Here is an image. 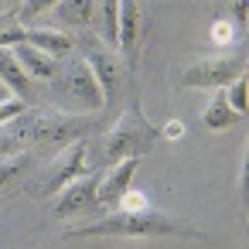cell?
Instances as JSON below:
<instances>
[{"label":"cell","instance_id":"obj_23","mask_svg":"<svg viewBox=\"0 0 249 249\" xmlns=\"http://www.w3.org/2000/svg\"><path fill=\"white\" fill-rule=\"evenodd\" d=\"M232 18H235V24H246V7L242 4H232Z\"/></svg>","mask_w":249,"mask_h":249},{"label":"cell","instance_id":"obj_9","mask_svg":"<svg viewBox=\"0 0 249 249\" xmlns=\"http://www.w3.org/2000/svg\"><path fill=\"white\" fill-rule=\"evenodd\" d=\"M86 65H89V72L96 75V82H99V89H103V103L109 106V103H116L120 99V92H123V62H120V55L116 52H89L86 55Z\"/></svg>","mask_w":249,"mask_h":249},{"label":"cell","instance_id":"obj_2","mask_svg":"<svg viewBox=\"0 0 249 249\" xmlns=\"http://www.w3.org/2000/svg\"><path fill=\"white\" fill-rule=\"evenodd\" d=\"M89 235H133V239H160V235H181V239H198L201 232L184 222V218H174L167 212H109L103 215L99 222L92 225H79V229H69L65 239H89Z\"/></svg>","mask_w":249,"mask_h":249},{"label":"cell","instance_id":"obj_21","mask_svg":"<svg viewBox=\"0 0 249 249\" xmlns=\"http://www.w3.org/2000/svg\"><path fill=\"white\" fill-rule=\"evenodd\" d=\"M232 38H235V28H232L229 21H222V18H218V21H212V41H215L218 48H229V41H232Z\"/></svg>","mask_w":249,"mask_h":249},{"label":"cell","instance_id":"obj_24","mask_svg":"<svg viewBox=\"0 0 249 249\" xmlns=\"http://www.w3.org/2000/svg\"><path fill=\"white\" fill-rule=\"evenodd\" d=\"M7 96H11V92H7V89H4V86H0V99H7Z\"/></svg>","mask_w":249,"mask_h":249},{"label":"cell","instance_id":"obj_1","mask_svg":"<svg viewBox=\"0 0 249 249\" xmlns=\"http://www.w3.org/2000/svg\"><path fill=\"white\" fill-rule=\"evenodd\" d=\"M157 126H150V120L143 116L140 103H130V109L113 123L106 126L99 137H89L86 140V160H89V171L96 174L99 167H113L120 160H130V157H143L154 150L157 143Z\"/></svg>","mask_w":249,"mask_h":249},{"label":"cell","instance_id":"obj_5","mask_svg":"<svg viewBox=\"0 0 249 249\" xmlns=\"http://www.w3.org/2000/svg\"><path fill=\"white\" fill-rule=\"evenodd\" d=\"M79 178H92L89 160H86V140H75V143H69L58 157H52V164L45 167L41 181L31 184L28 195H35V198H48V195L65 191V188H69L72 181H79Z\"/></svg>","mask_w":249,"mask_h":249},{"label":"cell","instance_id":"obj_20","mask_svg":"<svg viewBox=\"0 0 249 249\" xmlns=\"http://www.w3.org/2000/svg\"><path fill=\"white\" fill-rule=\"evenodd\" d=\"M147 208H150L147 195H140V191H133V188L116 201V212H126V215H133V212H147Z\"/></svg>","mask_w":249,"mask_h":249},{"label":"cell","instance_id":"obj_15","mask_svg":"<svg viewBox=\"0 0 249 249\" xmlns=\"http://www.w3.org/2000/svg\"><path fill=\"white\" fill-rule=\"evenodd\" d=\"M116 14H120V4L116 0H106V4H96V18H99V35L106 45L116 48Z\"/></svg>","mask_w":249,"mask_h":249},{"label":"cell","instance_id":"obj_10","mask_svg":"<svg viewBox=\"0 0 249 249\" xmlns=\"http://www.w3.org/2000/svg\"><path fill=\"white\" fill-rule=\"evenodd\" d=\"M92 208H99V201H96V174L72 181L65 191H58V198L52 205L55 215H79V212H92Z\"/></svg>","mask_w":249,"mask_h":249},{"label":"cell","instance_id":"obj_16","mask_svg":"<svg viewBox=\"0 0 249 249\" xmlns=\"http://www.w3.org/2000/svg\"><path fill=\"white\" fill-rule=\"evenodd\" d=\"M24 140H28V126H7V130H0V160H11V157L24 154L21 150Z\"/></svg>","mask_w":249,"mask_h":249},{"label":"cell","instance_id":"obj_7","mask_svg":"<svg viewBox=\"0 0 249 249\" xmlns=\"http://www.w3.org/2000/svg\"><path fill=\"white\" fill-rule=\"evenodd\" d=\"M143 31H147V21H143V7L140 4H120V14H116V48H120V62L126 72L137 69L140 62V41H143Z\"/></svg>","mask_w":249,"mask_h":249},{"label":"cell","instance_id":"obj_4","mask_svg":"<svg viewBox=\"0 0 249 249\" xmlns=\"http://www.w3.org/2000/svg\"><path fill=\"white\" fill-rule=\"evenodd\" d=\"M246 72V55H201L178 69V89H225Z\"/></svg>","mask_w":249,"mask_h":249},{"label":"cell","instance_id":"obj_8","mask_svg":"<svg viewBox=\"0 0 249 249\" xmlns=\"http://www.w3.org/2000/svg\"><path fill=\"white\" fill-rule=\"evenodd\" d=\"M140 167V157H130V160H120L113 167H106L99 178H96V201L99 208H116V201L130 191V181Z\"/></svg>","mask_w":249,"mask_h":249},{"label":"cell","instance_id":"obj_6","mask_svg":"<svg viewBox=\"0 0 249 249\" xmlns=\"http://www.w3.org/2000/svg\"><path fill=\"white\" fill-rule=\"evenodd\" d=\"M96 130L92 116H72V113H38L28 123V140L35 143H75V140H89V133Z\"/></svg>","mask_w":249,"mask_h":249},{"label":"cell","instance_id":"obj_13","mask_svg":"<svg viewBox=\"0 0 249 249\" xmlns=\"http://www.w3.org/2000/svg\"><path fill=\"white\" fill-rule=\"evenodd\" d=\"M52 11L69 28H89L96 18V4H89V0H62V4H52Z\"/></svg>","mask_w":249,"mask_h":249},{"label":"cell","instance_id":"obj_14","mask_svg":"<svg viewBox=\"0 0 249 249\" xmlns=\"http://www.w3.org/2000/svg\"><path fill=\"white\" fill-rule=\"evenodd\" d=\"M232 123H242V116H235L229 106H225V96H222V89L212 96V103L205 106V113H201V126L205 130H229Z\"/></svg>","mask_w":249,"mask_h":249},{"label":"cell","instance_id":"obj_22","mask_svg":"<svg viewBox=\"0 0 249 249\" xmlns=\"http://www.w3.org/2000/svg\"><path fill=\"white\" fill-rule=\"evenodd\" d=\"M157 133H164V137H171V140H178V137H184V123L181 120H167Z\"/></svg>","mask_w":249,"mask_h":249},{"label":"cell","instance_id":"obj_17","mask_svg":"<svg viewBox=\"0 0 249 249\" xmlns=\"http://www.w3.org/2000/svg\"><path fill=\"white\" fill-rule=\"evenodd\" d=\"M222 96H225V106H229L235 116H246V75L235 79L232 86H225Z\"/></svg>","mask_w":249,"mask_h":249},{"label":"cell","instance_id":"obj_12","mask_svg":"<svg viewBox=\"0 0 249 249\" xmlns=\"http://www.w3.org/2000/svg\"><path fill=\"white\" fill-rule=\"evenodd\" d=\"M14 58L21 62V69H24L28 75H38V79H48V82L62 72V62L48 58L45 52H38V48H31V45H18V48H14Z\"/></svg>","mask_w":249,"mask_h":249},{"label":"cell","instance_id":"obj_11","mask_svg":"<svg viewBox=\"0 0 249 249\" xmlns=\"http://www.w3.org/2000/svg\"><path fill=\"white\" fill-rule=\"evenodd\" d=\"M0 86H4L11 96H18L21 103H31V92H35L31 75L21 69V62H18L14 52H7V48H0Z\"/></svg>","mask_w":249,"mask_h":249},{"label":"cell","instance_id":"obj_18","mask_svg":"<svg viewBox=\"0 0 249 249\" xmlns=\"http://www.w3.org/2000/svg\"><path fill=\"white\" fill-rule=\"evenodd\" d=\"M28 113V103H21L18 96H7V99H0V126H11L14 120H21Z\"/></svg>","mask_w":249,"mask_h":249},{"label":"cell","instance_id":"obj_3","mask_svg":"<svg viewBox=\"0 0 249 249\" xmlns=\"http://www.w3.org/2000/svg\"><path fill=\"white\" fill-rule=\"evenodd\" d=\"M52 96L65 106L62 113H72V116H96V113L106 109L103 89H99L96 75L89 72L86 58H72V62L52 79Z\"/></svg>","mask_w":249,"mask_h":249},{"label":"cell","instance_id":"obj_19","mask_svg":"<svg viewBox=\"0 0 249 249\" xmlns=\"http://www.w3.org/2000/svg\"><path fill=\"white\" fill-rule=\"evenodd\" d=\"M24 167H28V154H18V157H11V160H0V188L11 184Z\"/></svg>","mask_w":249,"mask_h":249}]
</instances>
